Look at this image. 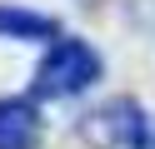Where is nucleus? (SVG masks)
Masks as SVG:
<instances>
[{
    "label": "nucleus",
    "mask_w": 155,
    "mask_h": 149,
    "mask_svg": "<svg viewBox=\"0 0 155 149\" xmlns=\"http://www.w3.org/2000/svg\"><path fill=\"white\" fill-rule=\"evenodd\" d=\"M40 144V109L35 99H0V149H35Z\"/></svg>",
    "instance_id": "obj_3"
},
{
    "label": "nucleus",
    "mask_w": 155,
    "mask_h": 149,
    "mask_svg": "<svg viewBox=\"0 0 155 149\" xmlns=\"http://www.w3.org/2000/svg\"><path fill=\"white\" fill-rule=\"evenodd\" d=\"M90 139H100V144H125V149H145L150 144V119H145V109L135 104V99H110L105 109H95L90 114Z\"/></svg>",
    "instance_id": "obj_2"
},
{
    "label": "nucleus",
    "mask_w": 155,
    "mask_h": 149,
    "mask_svg": "<svg viewBox=\"0 0 155 149\" xmlns=\"http://www.w3.org/2000/svg\"><path fill=\"white\" fill-rule=\"evenodd\" d=\"M100 55H95V45L90 40H80V35H55L50 40V50H45V60L35 65V85H30V95L35 99H75V95H85V89L100 79Z\"/></svg>",
    "instance_id": "obj_1"
},
{
    "label": "nucleus",
    "mask_w": 155,
    "mask_h": 149,
    "mask_svg": "<svg viewBox=\"0 0 155 149\" xmlns=\"http://www.w3.org/2000/svg\"><path fill=\"white\" fill-rule=\"evenodd\" d=\"M60 25L40 10H25V5H0V40H55Z\"/></svg>",
    "instance_id": "obj_4"
}]
</instances>
